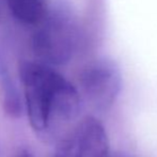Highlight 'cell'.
<instances>
[{
    "label": "cell",
    "instance_id": "obj_1",
    "mask_svg": "<svg viewBox=\"0 0 157 157\" xmlns=\"http://www.w3.org/2000/svg\"><path fill=\"white\" fill-rule=\"evenodd\" d=\"M19 77L28 119L36 132L47 134L78 116L80 94L50 65L40 61H23Z\"/></svg>",
    "mask_w": 157,
    "mask_h": 157
},
{
    "label": "cell",
    "instance_id": "obj_2",
    "mask_svg": "<svg viewBox=\"0 0 157 157\" xmlns=\"http://www.w3.org/2000/svg\"><path fill=\"white\" fill-rule=\"evenodd\" d=\"M31 39L32 50L40 62L61 65L72 59L78 40L74 13L66 4L49 8L36 24Z\"/></svg>",
    "mask_w": 157,
    "mask_h": 157
},
{
    "label": "cell",
    "instance_id": "obj_3",
    "mask_svg": "<svg viewBox=\"0 0 157 157\" xmlns=\"http://www.w3.org/2000/svg\"><path fill=\"white\" fill-rule=\"evenodd\" d=\"M82 94L93 107L108 109L121 90L122 76L118 64L108 58L97 59L88 64L80 74Z\"/></svg>",
    "mask_w": 157,
    "mask_h": 157
},
{
    "label": "cell",
    "instance_id": "obj_4",
    "mask_svg": "<svg viewBox=\"0 0 157 157\" xmlns=\"http://www.w3.org/2000/svg\"><path fill=\"white\" fill-rule=\"evenodd\" d=\"M103 124L93 117L82 119L63 137L54 157H110Z\"/></svg>",
    "mask_w": 157,
    "mask_h": 157
},
{
    "label": "cell",
    "instance_id": "obj_5",
    "mask_svg": "<svg viewBox=\"0 0 157 157\" xmlns=\"http://www.w3.org/2000/svg\"><path fill=\"white\" fill-rule=\"evenodd\" d=\"M0 98L4 112L13 118H18L23 112L19 92L14 83L9 67L0 49Z\"/></svg>",
    "mask_w": 157,
    "mask_h": 157
},
{
    "label": "cell",
    "instance_id": "obj_6",
    "mask_svg": "<svg viewBox=\"0 0 157 157\" xmlns=\"http://www.w3.org/2000/svg\"><path fill=\"white\" fill-rule=\"evenodd\" d=\"M13 16L26 25H36L46 15L48 0H6Z\"/></svg>",
    "mask_w": 157,
    "mask_h": 157
},
{
    "label": "cell",
    "instance_id": "obj_7",
    "mask_svg": "<svg viewBox=\"0 0 157 157\" xmlns=\"http://www.w3.org/2000/svg\"><path fill=\"white\" fill-rule=\"evenodd\" d=\"M17 157H32V156H31V154L29 153V151H28V150L23 149V150H21V151L18 152Z\"/></svg>",
    "mask_w": 157,
    "mask_h": 157
},
{
    "label": "cell",
    "instance_id": "obj_8",
    "mask_svg": "<svg viewBox=\"0 0 157 157\" xmlns=\"http://www.w3.org/2000/svg\"><path fill=\"white\" fill-rule=\"evenodd\" d=\"M110 157H135V156L129 155V154H127V153H123V152H118V153L112 154Z\"/></svg>",
    "mask_w": 157,
    "mask_h": 157
}]
</instances>
